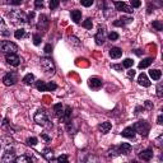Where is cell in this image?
<instances>
[{"label": "cell", "instance_id": "cell-2", "mask_svg": "<svg viewBox=\"0 0 163 163\" xmlns=\"http://www.w3.org/2000/svg\"><path fill=\"white\" fill-rule=\"evenodd\" d=\"M132 129H134V131L135 132H139L140 135H148V132L149 130H151V125L147 122V121H144V120H140V121L138 122H135L134 125L131 126Z\"/></svg>", "mask_w": 163, "mask_h": 163}, {"label": "cell", "instance_id": "cell-31", "mask_svg": "<svg viewBox=\"0 0 163 163\" xmlns=\"http://www.w3.org/2000/svg\"><path fill=\"white\" fill-rule=\"evenodd\" d=\"M132 65H134V61H132L131 59H125L122 61V66L124 68H127V69H129V68H131Z\"/></svg>", "mask_w": 163, "mask_h": 163}, {"label": "cell", "instance_id": "cell-50", "mask_svg": "<svg viewBox=\"0 0 163 163\" xmlns=\"http://www.w3.org/2000/svg\"><path fill=\"white\" fill-rule=\"evenodd\" d=\"M157 121H158V124H159V125H162V124H163V116H162V115H159V116H158Z\"/></svg>", "mask_w": 163, "mask_h": 163}, {"label": "cell", "instance_id": "cell-52", "mask_svg": "<svg viewBox=\"0 0 163 163\" xmlns=\"http://www.w3.org/2000/svg\"><path fill=\"white\" fill-rule=\"evenodd\" d=\"M135 54H136V55H140V54H141L140 50H135Z\"/></svg>", "mask_w": 163, "mask_h": 163}, {"label": "cell", "instance_id": "cell-51", "mask_svg": "<svg viewBox=\"0 0 163 163\" xmlns=\"http://www.w3.org/2000/svg\"><path fill=\"white\" fill-rule=\"evenodd\" d=\"M42 138H44L46 141H50V140H51V139H50V138H49V136H47L46 134H42Z\"/></svg>", "mask_w": 163, "mask_h": 163}, {"label": "cell", "instance_id": "cell-11", "mask_svg": "<svg viewBox=\"0 0 163 163\" xmlns=\"http://www.w3.org/2000/svg\"><path fill=\"white\" fill-rule=\"evenodd\" d=\"M15 153H14V149H9L8 148L7 149V152L4 153V156H3V162H13V161H15Z\"/></svg>", "mask_w": 163, "mask_h": 163}, {"label": "cell", "instance_id": "cell-35", "mask_svg": "<svg viewBox=\"0 0 163 163\" xmlns=\"http://www.w3.org/2000/svg\"><path fill=\"white\" fill-rule=\"evenodd\" d=\"M32 38H33V44H35L36 46H38L41 44V36L38 35V33H35V35L32 36Z\"/></svg>", "mask_w": 163, "mask_h": 163}, {"label": "cell", "instance_id": "cell-3", "mask_svg": "<svg viewBox=\"0 0 163 163\" xmlns=\"http://www.w3.org/2000/svg\"><path fill=\"white\" fill-rule=\"evenodd\" d=\"M40 64L46 74H49V75L55 74V65H54V61L50 57H41Z\"/></svg>", "mask_w": 163, "mask_h": 163}, {"label": "cell", "instance_id": "cell-36", "mask_svg": "<svg viewBox=\"0 0 163 163\" xmlns=\"http://www.w3.org/2000/svg\"><path fill=\"white\" fill-rule=\"evenodd\" d=\"M23 0H4V3L5 4H10V5H19V4H22Z\"/></svg>", "mask_w": 163, "mask_h": 163}, {"label": "cell", "instance_id": "cell-46", "mask_svg": "<svg viewBox=\"0 0 163 163\" xmlns=\"http://www.w3.org/2000/svg\"><path fill=\"white\" fill-rule=\"evenodd\" d=\"M112 68H114L115 70H117V71H122V69H124V66H122V65H117V64H114Z\"/></svg>", "mask_w": 163, "mask_h": 163}, {"label": "cell", "instance_id": "cell-8", "mask_svg": "<svg viewBox=\"0 0 163 163\" xmlns=\"http://www.w3.org/2000/svg\"><path fill=\"white\" fill-rule=\"evenodd\" d=\"M94 40H96V44L97 45H103L105 41H106V32H105V28L103 27H100L98 31L94 36Z\"/></svg>", "mask_w": 163, "mask_h": 163}, {"label": "cell", "instance_id": "cell-49", "mask_svg": "<svg viewBox=\"0 0 163 163\" xmlns=\"http://www.w3.org/2000/svg\"><path fill=\"white\" fill-rule=\"evenodd\" d=\"M145 107H147L148 110H151V108H152V103H151V101H145Z\"/></svg>", "mask_w": 163, "mask_h": 163}, {"label": "cell", "instance_id": "cell-47", "mask_svg": "<svg viewBox=\"0 0 163 163\" xmlns=\"http://www.w3.org/2000/svg\"><path fill=\"white\" fill-rule=\"evenodd\" d=\"M51 51H52V46H51V45H46L45 46V52L46 54H50Z\"/></svg>", "mask_w": 163, "mask_h": 163}, {"label": "cell", "instance_id": "cell-25", "mask_svg": "<svg viewBox=\"0 0 163 163\" xmlns=\"http://www.w3.org/2000/svg\"><path fill=\"white\" fill-rule=\"evenodd\" d=\"M152 63H153V59H152V57H147V59H144L141 63H139V69H145V68H148Z\"/></svg>", "mask_w": 163, "mask_h": 163}, {"label": "cell", "instance_id": "cell-6", "mask_svg": "<svg viewBox=\"0 0 163 163\" xmlns=\"http://www.w3.org/2000/svg\"><path fill=\"white\" fill-rule=\"evenodd\" d=\"M3 82L5 85H14L18 82V75H17L15 71H10L3 78Z\"/></svg>", "mask_w": 163, "mask_h": 163}, {"label": "cell", "instance_id": "cell-30", "mask_svg": "<svg viewBox=\"0 0 163 163\" xmlns=\"http://www.w3.org/2000/svg\"><path fill=\"white\" fill-rule=\"evenodd\" d=\"M83 27H84V28H87V29H92V27H93V22H92V19H91V18L85 19L84 22H83Z\"/></svg>", "mask_w": 163, "mask_h": 163}, {"label": "cell", "instance_id": "cell-20", "mask_svg": "<svg viewBox=\"0 0 163 163\" xmlns=\"http://www.w3.org/2000/svg\"><path fill=\"white\" fill-rule=\"evenodd\" d=\"M122 55V51L121 49H119V47H112V49L110 50V56L112 59H120Z\"/></svg>", "mask_w": 163, "mask_h": 163}, {"label": "cell", "instance_id": "cell-16", "mask_svg": "<svg viewBox=\"0 0 163 163\" xmlns=\"http://www.w3.org/2000/svg\"><path fill=\"white\" fill-rule=\"evenodd\" d=\"M121 135L124 136V138H127V139H134L135 138V131H134V129L132 127H126V129H124L122 130Z\"/></svg>", "mask_w": 163, "mask_h": 163}, {"label": "cell", "instance_id": "cell-39", "mask_svg": "<svg viewBox=\"0 0 163 163\" xmlns=\"http://www.w3.org/2000/svg\"><path fill=\"white\" fill-rule=\"evenodd\" d=\"M27 144L31 145V147H35L37 144V138H28L27 139Z\"/></svg>", "mask_w": 163, "mask_h": 163}, {"label": "cell", "instance_id": "cell-48", "mask_svg": "<svg viewBox=\"0 0 163 163\" xmlns=\"http://www.w3.org/2000/svg\"><path fill=\"white\" fill-rule=\"evenodd\" d=\"M127 76H129V78H134V76H135V70H129L127 71Z\"/></svg>", "mask_w": 163, "mask_h": 163}, {"label": "cell", "instance_id": "cell-21", "mask_svg": "<svg viewBox=\"0 0 163 163\" xmlns=\"http://www.w3.org/2000/svg\"><path fill=\"white\" fill-rule=\"evenodd\" d=\"M111 127H112V125H111V122H108V121L102 122L101 125L98 126V129H100V131L102 132V134H107V132L111 130Z\"/></svg>", "mask_w": 163, "mask_h": 163}, {"label": "cell", "instance_id": "cell-15", "mask_svg": "<svg viewBox=\"0 0 163 163\" xmlns=\"http://www.w3.org/2000/svg\"><path fill=\"white\" fill-rule=\"evenodd\" d=\"M138 83L140 85H143V87H151V80L148 79V76L144 74V73H141V74L138 76Z\"/></svg>", "mask_w": 163, "mask_h": 163}, {"label": "cell", "instance_id": "cell-40", "mask_svg": "<svg viewBox=\"0 0 163 163\" xmlns=\"http://www.w3.org/2000/svg\"><path fill=\"white\" fill-rule=\"evenodd\" d=\"M80 3H82V5H83V7L88 8V7H91L93 4V0H80Z\"/></svg>", "mask_w": 163, "mask_h": 163}, {"label": "cell", "instance_id": "cell-28", "mask_svg": "<svg viewBox=\"0 0 163 163\" xmlns=\"http://www.w3.org/2000/svg\"><path fill=\"white\" fill-rule=\"evenodd\" d=\"M33 82H35V75L33 74H31V73H29V74H27L23 78V83L24 84H27V85H29V84H32Z\"/></svg>", "mask_w": 163, "mask_h": 163}, {"label": "cell", "instance_id": "cell-42", "mask_svg": "<svg viewBox=\"0 0 163 163\" xmlns=\"http://www.w3.org/2000/svg\"><path fill=\"white\" fill-rule=\"evenodd\" d=\"M130 4H131L132 8H139V7L141 5L140 0H130Z\"/></svg>", "mask_w": 163, "mask_h": 163}, {"label": "cell", "instance_id": "cell-33", "mask_svg": "<svg viewBox=\"0 0 163 163\" xmlns=\"http://www.w3.org/2000/svg\"><path fill=\"white\" fill-rule=\"evenodd\" d=\"M117 154H120L117 147H112V148H111L110 151H108V156H110V157H115V156H117Z\"/></svg>", "mask_w": 163, "mask_h": 163}, {"label": "cell", "instance_id": "cell-26", "mask_svg": "<svg viewBox=\"0 0 163 163\" xmlns=\"http://www.w3.org/2000/svg\"><path fill=\"white\" fill-rule=\"evenodd\" d=\"M54 112H55V115H56V116H61L63 115V112H64V106L61 105V103H56L54 106Z\"/></svg>", "mask_w": 163, "mask_h": 163}, {"label": "cell", "instance_id": "cell-17", "mask_svg": "<svg viewBox=\"0 0 163 163\" xmlns=\"http://www.w3.org/2000/svg\"><path fill=\"white\" fill-rule=\"evenodd\" d=\"M70 115H71V107L66 106L65 110H64V112H63V115L60 116V120L64 121V122H68L70 120Z\"/></svg>", "mask_w": 163, "mask_h": 163}, {"label": "cell", "instance_id": "cell-1", "mask_svg": "<svg viewBox=\"0 0 163 163\" xmlns=\"http://www.w3.org/2000/svg\"><path fill=\"white\" fill-rule=\"evenodd\" d=\"M8 17H9V19L14 25H23L27 22V17L20 10H13L10 13H8Z\"/></svg>", "mask_w": 163, "mask_h": 163}, {"label": "cell", "instance_id": "cell-14", "mask_svg": "<svg viewBox=\"0 0 163 163\" xmlns=\"http://www.w3.org/2000/svg\"><path fill=\"white\" fill-rule=\"evenodd\" d=\"M132 20H134V19H132L131 17H122L121 19L115 20V22H114V25H117V27H124V25H125V24L131 23Z\"/></svg>", "mask_w": 163, "mask_h": 163}, {"label": "cell", "instance_id": "cell-13", "mask_svg": "<svg viewBox=\"0 0 163 163\" xmlns=\"http://www.w3.org/2000/svg\"><path fill=\"white\" fill-rule=\"evenodd\" d=\"M152 157H153V151H152L151 148H148V149H145V151L140 152V154H139V158H140V159L147 161V162L151 161Z\"/></svg>", "mask_w": 163, "mask_h": 163}, {"label": "cell", "instance_id": "cell-53", "mask_svg": "<svg viewBox=\"0 0 163 163\" xmlns=\"http://www.w3.org/2000/svg\"><path fill=\"white\" fill-rule=\"evenodd\" d=\"M0 149H1V144H0Z\"/></svg>", "mask_w": 163, "mask_h": 163}, {"label": "cell", "instance_id": "cell-18", "mask_svg": "<svg viewBox=\"0 0 163 163\" xmlns=\"http://www.w3.org/2000/svg\"><path fill=\"white\" fill-rule=\"evenodd\" d=\"M0 35H1V36H5V37H8V36L10 35L9 29H8L7 24H5V22L3 20V18H0Z\"/></svg>", "mask_w": 163, "mask_h": 163}, {"label": "cell", "instance_id": "cell-27", "mask_svg": "<svg viewBox=\"0 0 163 163\" xmlns=\"http://www.w3.org/2000/svg\"><path fill=\"white\" fill-rule=\"evenodd\" d=\"M36 87H37L38 91H41V92H46L47 91V83H46V82L38 80L36 83Z\"/></svg>", "mask_w": 163, "mask_h": 163}, {"label": "cell", "instance_id": "cell-9", "mask_svg": "<svg viewBox=\"0 0 163 163\" xmlns=\"http://www.w3.org/2000/svg\"><path fill=\"white\" fill-rule=\"evenodd\" d=\"M47 27H49V19L45 14H41L38 17V23H37V28L41 29V31H46Z\"/></svg>", "mask_w": 163, "mask_h": 163}, {"label": "cell", "instance_id": "cell-32", "mask_svg": "<svg viewBox=\"0 0 163 163\" xmlns=\"http://www.w3.org/2000/svg\"><path fill=\"white\" fill-rule=\"evenodd\" d=\"M152 25H153V28L157 29V31H162V29H163V24H162L161 20H154Z\"/></svg>", "mask_w": 163, "mask_h": 163}, {"label": "cell", "instance_id": "cell-5", "mask_svg": "<svg viewBox=\"0 0 163 163\" xmlns=\"http://www.w3.org/2000/svg\"><path fill=\"white\" fill-rule=\"evenodd\" d=\"M35 121L36 124L41 126H47V122H49V117L44 110H38L37 112L35 114Z\"/></svg>", "mask_w": 163, "mask_h": 163}, {"label": "cell", "instance_id": "cell-29", "mask_svg": "<svg viewBox=\"0 0 163 163\" xmlns=\"http://www.w3.org/2000/svg\"><path fill=\"white\" fill-rule=\"evenodd\" d=\"M31 161H32V158H31V157H27V156H20V157H17L14 162H17V163H29Z\"/></svg>", "mask_w": 163, "mask_h": 163}, {"label": "cell", "instance_id": "cell-23", "mask_svg": "<svg viewBox=\"0 0 163 163\" xmlns=\"http://www.w3.org/2000/svg\"><path fill=\"white\" fill-rule=\"evenodd\" d=\"M42 156H44L47 161H52V159H54L52 149H50V148H45V149H44V152H42Z\"/></svg>", "mask_w": 163, "mask_h": 163}, {"label": "cell", "instance_id": "cell-34", "mask_svg": "<svg viewBox=\"0 0 163 163\" xmlns=\"http://www.w3.org/2000/svg\"><path fill=\"white\" fill-rule=\"evenodd\" d=\"M14 37L17 38V40H19V38H22V37H24V29H17L15 31V33H14Z\"/></svg>", "mask_w": 163, "mask_h": 163}, {"label": "cell", "instance_id": "cell-10", "mask_svg": "<svg viewBox=\"0 0 163 163\" xmlns=\"http://www.w3.org/2000/svg\"><path fill=\"white\" fill-rule=\"evenodd\" d=\"M88 85H89V88L94 89V91H98V89L102 88L103 83H102V80L98 79V78H91L88 80Z\"/></svg>", "mask_w": 163, "mask_h": 163}, {"label": "cell", "instance_id": "cell-12", "mask_svg": "<svg viewBox=\"0 0 163 163\" xmlns=\"http://www.w3.org/2000/svg\"><path fill=\"white\" fill-rule=\"evenodd\" d=\"M115 7H116V10H119V12L132 13V7H129V5H126V4L122 3V1H116V3H115Z\"/></svg>", "mask_w": 163, "mask_h": 163}, {"label": "cell", "instance_id": "cell-43", "mask_svg": "<svg viewBox=\"0 0 163 163\" xmlns=\"http://www.w3.org/2000/svg\"><path fill=\"white\" fill-rule=\"evenodd\" d=\"M117 38H119V35L116 32H111L108 35V40H111V41H116Z\"/></svg>", "mask_w": 163, "mask_h": 163}, {"label": "cell", "instance_id": "cell-4", "mask_svg": "<svg viewBox=\"0 0 163 163\" xmlns=\"http://www.w3.org/2000/svg\"><path fill=\"white\" fill-rule=\"evenodd\" d=\"M0 51L4 54H15L18 51V46L10 41H0Z\"/></svg>", "mask_w": 163, "mask_h": 163}, {"label": "cell", "instance_id": "cell-37", "mask_svg": "<svg viewBox=\"0 0 163 163\" xmlns=\"http://www.w3.org/2000/svg\"><path fill=\"white\" fill-rule=\"evenodd\" d=\"M60 4V0H50V9H56Z\"/></svg>", "mask_w": 163, "mask_h": 163}, {"label": "cell", "instance_id": "cell-22", "mask_svg": "<svg viewBox=\"0 0 163 163\" xmlns=\"http://www.w3.org/2000/svg\"><path fill=\"white\" fill-rule=\"evenodd\" d=\"M149 75H151V78L153 80H159L161 76H162V71L158 70V69H152L151 71H149Z\"/></svg>", "mask_w": 163, "mask_h": 163}, {"label": "cell", "instance_id": "cell-19", "mask_svg": "<svg viewBox=\"0 0 163 163\" xmlns=\"http://www.w3.org/2000/svg\"><path fill=\"white\" fill-rule=\"evenodd\" d=\"M119 152H120V154H129L131 152V145L129 144V143H122L121 145L119 147Z\"/></svg>", "mask_w": 163, "mask_h": 163}, {"label": "cell", "instance_id": "cell-7", "mask_svg": "<svg viewBox=\"0 0 163 163\" xmlns=\"http://www.w3.org/2000/svg\"><path fill=\"white\" fill-rule=\"evenodd\" d=\"M5 60H7V63L9 64V65H12V66H18L20 64V59H19V56L17 54H7L5 55Z\"/></svg>", "mask_w": 163, "mask_h": 163}, {"label": "cell", "instance_id": "cell-44", "mask_svg": "<svg viewBox=\"0 0 163 163\" xmlns=\"http://www.w3.org/2000/svg\"><path fill=\"white\" fill-rule=\"evenodd\" d=\"M44 3H45V0H36V1H35V7L37 8V9L44 8Z\"/></svg>", "mask_w": 163, "mask_h": 163}, {"label": "cell", "instance_id": "cell-45", "mask_svg": "<svg viewBox=\"0 0 163 163\" xmlns=\"http://www.w3.org/2000/svg\"><path fill=\"white\" fill-rule=\"evenodd\" d=\"M57 88V85L55 84V83H47V91H54V89H56Z\"/></svg>", "mask_w": 163, "mask_h": 163}, {"label": "cell", "instance_id": "cell-41", "mask_svg": "<svg viewBox=\"0 0 163 163\" xmlns=\"http://www.w3.org/2000/svg\"><path fill=\"white\" fill-rule=\"evenodd\" d=\"M162 89H163V85H162V83H159V84L157 85V96L159 97V98H162V96H163Z\"/></svg>", "mask_w": 163, "mask_h": 163}, {"label": "cell", "instance_id": "cell-24", "mask_svg": "<svg viewBox=\"0 0 163 163\" xmlns=\"http://www.w3.org/2000/svg\"><path fill=\"white\" fill-rule=\"evenodd\" d=\"M70 15H71V19L74 20L75 23H79L80 22V18H82V12L80 10H71Z\"/></svg>", "mask_w": 163, "mask_h": 163}, {"label": "cell", "instance_id": "cell-38", "mask_svg": "<svg viewBox=\"0 0 163 163\" xmlns=\"http://www.w3.org/2000/svg\"><path fill=\"white\" fill-rule=\"evenodd\" d=\"M68 159H69V158H68L66 154H63V156H60V157L56 158V161H57L59 163H66Z\"/></svg>", "mask_w": 163, "mask_h": 163}]
</instances>
